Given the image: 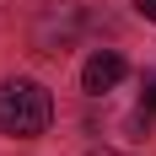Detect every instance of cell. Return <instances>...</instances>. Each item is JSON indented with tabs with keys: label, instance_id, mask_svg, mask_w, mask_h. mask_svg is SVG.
<instances>
[{
	"label": "cell",
	"instance_id": "1",
	"mask_svg": "<svg viewBox=\"0 0 156 156\" xmlns=\"http://www.w3.org/2000/svg\"><path fill=\"white\" fill-rule=\"evenodd\" d=\"M54 119V97H48L43 81L16 76L0 86V135H16V140H38Z\"/></svg>",
	"mask_w": 156,
	"mask_h": 156
},
{
	"label": "cell",
	"instance_id": "6",
	"mask_svg": "<svg viewBox=\"0 0 156 156\" xmlns=\"http://www.w3.org/2000/svg\"><path fill=\"white\" fill-rule=\"evenodd\" d=\"M97 156H119V151H97Z\"/></svg>",
	"mask_w": 156,
	"mask_h": 156
},
{
	"label": "cell",
	"instance_id": "2",
	"mask_svg": "<svg viewBox=\"0 0 156 156\" xmlns=\"http://www.w3.org/2000/svg\"><path fill=\"white\" fill-rule=\"evenodd\" d=\"M76 32H81V5L76 0H48L43 16H38V27H32V43L43 54H65L76 43Z\"/></svg>",
	"mask_w": 156,
	"mask_h": 156
},
{
	"label": "cell",
	"instance_id": "5",
	"mask_svg": "<svg viewBox=\"0 0 156 156\" xmlns=\"http://www.w3.org/2000/svg\"><path fill=\"white\" fill-rule=\"evenodd\" d=\"M145 113H156V76L145 81Z\"/></svg>",
	"mask_w": 156,
	"mask_h": 156
},
{
	"label": "cell",
	"instance_id": "3",
	"mask_svg": "<svg viewBox=\"0 0 156 156\" xmlns=\"http://www.w3.org/2000/svg\"><path fill=\"white\" fill-rule=\"evenodd\" d=\"M119 81H124V54H113V48H97L92 59H86V70H81V86H86V97L113 92Z\"/></svg>",
	"mask_w": 156,
	"mask_h": 156
},
{
	"label": "cell",
	"instance_id": "4",
	"mask_svg": "<svg viewBox=\"0 0 156 156\" xmlns=\"http://www.w3.org/2000/svg\"><path fill=\"white\" fill-rule=\"evenodd\" d=\"M135 11H140L145 22H156V0H135Z\"/></svg>",
	"mask_w": 156,
	"mask_h": 156
}]
</instances>
